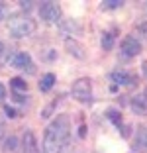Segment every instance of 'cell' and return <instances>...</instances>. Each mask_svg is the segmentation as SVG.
<instances>
[{"mask_svg": "<svg viewBox=\"0 0 147 153\" xmlns=\"http://www.w3.org/2000/svg\"><path fill=\"white\" fill-rule=\"evenodd\" d=\"M69 137H71V118L67 114H59L45 128L41 149L43 153H63L65 145L69 143Z\"/></svg>", "mask_w": 147, "mask_h": 153, "instance_id": "obj_1", "label": "cell"}, {"mask_svg": "<svg viewBox=\"0 0 147 153\" xmlns=\"http://www.w3.org/2000/svg\"><path fill=\"white\" fill-rule=\"evenodd\" d=\"M8 32L12 37L20 39V37H27L36 32V22L30 16H12L8 20Z\"/></svg>", "mask_w": 147, "mask_h": 153, "instance_id": "obj_2", "label": "cell"}, {"mask_svg": "<svg viewBox=\"0 0 147 153\" xmlns=\"http://www.w3.org/2000/svg\"><path fill=\"white\" fill-rule=\"evenodd\" d=\"M71 94L75 100L82 104H88L92 100V81H90L88 76H80L73 82V88H71Z\"/></svg>", "mask_w": 147, "mask_h": 153, "instance_id": "obj_3", "label": "cell"}, {"mask_svg": "<svg viewBox=\"0 0 147 153\" xmlns=\"http://www.w3.org/2000/svg\"><path fill=\"white\" fill-rule=\"evenodd\" d=\"M39 18L47 24H57L61 20V6L57 2H41Z\"/></svg>", "mask_w": 147, "mask_h": 153, "instance_id": "obj_4", "label": "cell"}, {"mask_svg": "<svg viewBox=\"0 0 147 153\" xmlns=\"http://www.w3.org/2000/svg\"><path fill=\"white\" fill-rule=\"evenodd\" d=\"M12 67L20 69V71H27V73H36V65L31 61V55L26 53V51H18V53L12 57Z\"/></svg>", "mask_w": 147, "mask_h": 153, "instance_id": "obj_5", "label": "cell"}, {"mask_svg": "<svg viewBox=\"0 0 147 153\" xmlns=\"http://www.w3.org/2000/svg\"><path fill=\"white\" fill-rule=\"evenodd\" d=\"M104 116H106L108 120H110L112 124H114V126L122 131V135H124V137H129V130H131V128H129L128 124H124V118H122V112H120V110H116V108H106Z\"/></svg>", "mask_w": 147, "mask_h": 153, "instance_id": "obj_6", "label": "cell"}, {"mask_svg": "<svg viewBox=\"0 0 147 153\" xmlns=\"http://www.w3.org/2000/svg\"><path fill=\"white\" fill-rule=\"evenodd\" d=\"M122 55L124 57H135V55L141 53V43H139V39H135L134 36H125L124 39H122Z\"/></svg>", "mask_w": 147, "mask_h": 153, "instance_id": "obj_7", "label": "cell"}, {"mask_svg": "<svg viewBox=\"0 0 147 153\" xmlns=\"http://www.w3.org/2000/svg\"><path fill=\"white\" fill-rule=\"evenodd\" d=\"M131 147L137 153H147V126L139 124V126L135 128V135H134Z\"/></svg>", "mask_w": 147, "mask_h": 153, "instance_id": "obj_8", "label": "cell"}, {"mask_svg": "<svg viewBox=\"0 0 147 153\" xmlns=\"http://www.w3.org/2000/svg\"><path fill=\"white\" fill-rule=\"evenodd\" d=\"M110 79L116 82V86L118 85H122V86H135L137 85V76L129 75V73H125V71H114L110 75Z\"/></svg>", "mask_w": 147, "mask_h": 153, "instance_id": "obj_9", "label": "cell"}, {"mask_svg": "<svg viewBox=\"0 0 147 153\" xmlns=\"http://www.w3.org/2000/svg\"><path fill=\"white\" fill-rule=\"evenodd\" d=\"M22 147H24V153H39V145H37L36 134H33V131H31V130L24 131Z\"/></svg>", "mask_w": 147, "mask_h": 153, "instance_id": "obj_10", "label": "cell"}, {"mask_svg": "<svg viewBox=\"0 0 147 153\" xmlns=\"http://www.w3.org/2000/svg\"><path fill=\"white\" fill-rule=\"evenodd\" d=\"M65 49L69 51V53L73 55V57H76V59H85L86 57V53H85V45L82 43H79L76 39H65Z\"/></svg>", "mask_w": 147, "mask_h": 153, "instance_id": "obj_11", "label": "cell"}, {"mask_svg": "<svg viewBox=\"0 0 147 153\" xmlns=\"http://www.w3.org/2000/svg\"><path fill=\"white\" fill-rule=\"evenodd\" d=\"M129 106H131V110H134L137 116H145V114H147V96L145 94L134 96L131 102H129Z\"/></svg>", "mask_w": 147, "mask_h": 153, "instance_id": "obj_12", "label": "cell"}, {"mask_svg": "<svg viewBox=\"0 0 147 153\" xmlns=\"http://www.w3.org/2000/svg\"><path fill=\"white\" fill-rule=\"evenodd\" d=\"M114 41H116V32H104L102 39H100V45H102L104 51H112L114 49Z\"/></svg>", "mask_w": 147, "mask_h": 153, "instance_id": "obj_13", "label": "cell"}, {"mask_svg": "<svg viewBox=\"0 0 147 153\" xmlns=\"http://www.w3.org/2000/svg\"><path fill=\"white\" fill-rule=\"evenodd\" d=\"M53 85H55V75H53V73H47V75L41 76L39 90H41V92H49V90L53 88Z\"/></svg>", "mask_w": 147, "mask_h": 153, "instance_id": "obj_14", "label": "cell"}, {"mask_svg": "<svg viewBox=\"0 0 147 153\" xmlns=\"http://www.w3.org/2000/svg\"><path fill=\"white\" fill-rule=\"evenodd\" d=\"M122 6H124V0H104L100 8L102 10H118Z\"/></svg>", "mask_w": 147, "mask_h": 153, "instance_id": "obj_15", "label": "cell"}, {"mask_svg": "<svg viewBox=\"0 0 147 153\" xmlns=\"http://www.w3.org/2000/svg\"><path fill=\"white\" fill-rule=\"evenodd\" d=\"M10 86H12L14 90H26L27 88V82L24 81V79H20V76H14L12 81H10Z\"/></svg>", "mask_w": 147, "mask_h": 153, "instance_id": "obj_16", "label": "cell"}, {"mask_svg": "<svg viewBox=\"0 0 147 153\" xmlns=\"http://www.w3.org/2000/svg\"><path fill=\"white\" fill-rule=\"evenodd\" d=\"M135 32H137L139 36L143 37V39H147V18L139 20V22L135 24Z\"/></svg>", "mask_w": 147, "mask_h": 153, "instance_id": "obj_17", "label": "cell"}, {"mask_svg": "<svg viewBox=\"0 0 147 153\" xmlns=\"http://www.w3.org/2000/svg\"><path fill=\"white\" fill-rule=\"evenodd\" d=\"M16 147H18V140H16L14 135H10V137H6V140H4V145H2L4 151H14Z\"/></svg>", "mask_w": 147, "mask_h": 153, "instance_id": "obj_18", "label": "cell"}, {"mask_svg": "<svg viewBox=\"0 0 147 153\" xmlns=\"http://www.w3.org/2000/svg\"><path fill=\"white\" fill-rule=\"evenodd\" d=\"M4 112H6V116H8V118H16V116H18V112H16L10 104H6V106H4Z\"/></svg>", "mask_w": 147, "mask_h": 153, "instance_id": "obj_19", "label": "cell"}, {"mask_svg": "<svg viewBox=\"0 0 147 153\" xmlns=\"http://www.w3.org/2000/svg\"><path fill=\"white\" fill-rule=\"evenodd\" d=\"M4 98H6V86L0 82V102H4Z\"/></svg>", "mask_w": 147, "mask_h": 153, "instance_id": "obj_20", "label": "cell"}, {"mask_svg": "<svg viewBox=\"0 0 147 153\" xmlns=\"http://www.w3.org/2000/svg\"><path fill=\"white\" fill-rule=\"evenodd\" d=\"M4 16H6V8H4V2H0V22L4 20Z\"/></svg>", "mask_w": 147, "mask_h": 153, "instance_id": "obj_21", "label": "cell"}, {"mask_svg": "<svg viewBox=\"0 0 147 153\" xmlns=\"http://www.w3.org/2000/svg\"><path fill=\"white\" fill-rule=\"evenodd\" d=\"M31 4H33V2H20V8L22 10H31Z\"/></svg>", "mask_w": 147, "mask_h": 153, "instance_id": "obj_22", "label": "cell"}, {"mask_svg": "<svg viewBox=\"0 0 147 153\" xmlns=\"http://www.w3.org/2000/svg\"><path fill=\"white\" fill-rule=\"evenodd\" d=\"M14 100H16V102H26V98H24L22 94H18V92H14Z\"/></svg>", "mask_w": 147, "mask_h": 153, "instance_id": "obj_23", "label": "cell"}, {"mask_svg": "<svg viewBox=\"0 0 147 153\" xmlns=\"http://www.w3.org/2000/svg\"><path fill=\"white\" fill-rule=\"evenodd\" d=\"M2 135H4V122L0 120V137H2Z\"/></svg>", "mask_w": 147, "mask_h": 153, "instance_id": "obj_24", "label": "cell"}, {"mask_svg": "<svg viewBox=\"0 0 147 153\" xmlns=\"http://www.w3.org/2000/svg\"><path fill=\"white\" fill-rule=\"evenodd\" d=\"M2 51H4V43L0 41V55H2Z\"/></svg>", "mask_w": 147, "mask_h": 153, "instance_id": "obj_25", "label": "cell"}, {"mask_svg": "<svg viewBox=\"0 0 147 153\" xmlns=\"http://www.w3.org/2000/svg\"><path fill=\"white\" fill-rule=\"evenodd\" d=\"M145 6H147V2H145Z\"/></svg>", "mask_w": 147, "mask_h": 153, "instance_id": "obj_26", "label": "cell"}]
</instances>
